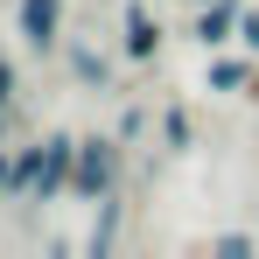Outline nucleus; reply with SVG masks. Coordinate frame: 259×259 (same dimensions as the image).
Segmentation results:
<instances>
[{"instance_id": "nucleus-1", "label": "nucleus", "mask_w": 259, "mask_h": 259, "mask_svg": "<svg viewBox=\"0 0 259 259\" xmlns=\"http://www.w3.org/2000/svg\"><path fill=\"white\" fill-rule=\"evenodd\" d=\"M119 168H126V140L119 133H84L77 140V168H70V196L77 203H98L119 189Z\"/></svg>"}, {"instance_id": "nucleus-2", "label": "nucleus", "mask_w": 259, "mask_h": 259, "mask_svg": "<svg viewBox=\"0 0 259 259\" xmlns=\"http://www.w3.org/2000/svg\"><path fill=\"white\" fill-rule=\"evenodd\" d=\"M63 21H70V0H14V35L28 56L63 49Z\"/></svg>"}, {"instance_id": "nucleus-3", "label": "nucleus", "mask_w": 259, "mask_h": 259, "mask_svg": "<svg viewBox=\"0 0 259 259\" xmlns=\"http://www.w3.org/2000/svg\"><path fill=\"white\" fill-rule=\"evenodd\" d=\"M203 91H217V98H259V56H224V49H210Z\"/></svg>"}, {"instance_id": "nucleus-4", "label": "nucleus", "mask_w": 259, "mask_h": 259, "mask_svg": "<svg viewBox=\"0 0 259 259\" xmlns=\"http://www.w3.org/2000/svg\"><path fill=\"white\" fill-rule=\"evenodd\" d=\"M70 168H77V140H70V133H42V175H35V203L70 196Z\"/></svg>"}, {"instance_id": "nucleus-5", "label": "nucleus", "mask_w": 259, "mask_h": 259, "mask_svg": "<svg viewBox=\"0 0 259 259\" xmlns=\"http://www.w3.org/2000/svg\"><path fill=\"white\" fill-rule=\"evenodd\" d=\"M119 56L126 63H154L161 56V21L147 14V0H126V14H119Z\"/></svg>"}, {"instance_id": "nucleus-6", "label": "nucleus", "mask_w": 259, "mask_h": 259, "mask_svg": "<svg viewBox=\"0 0 259 259\" xmlns=\"http://www.w3.org/2000/svg\"><path fill=\"white\" fill-rule=\"evenodd\" d=\"M238 14H245L238 0H203V7H196V21H189V42L203 49V56L224 49V42H238Z\"/></svg>"}, {"instance_id": "nucleus-7", "label": "nucleus", "mask_w": 259, "mask_h": 259, "mask_svg": "<svg viewBox=\"0 0 259 259\" xmlns=\"http://www.w3.org/2000/svg\"><path fill=\"white\" fill-rule=\"evenodd\" d=\"M63 56H70V77H77L84 91H105V84H112V63H105V49H91V42H77V35H70V49H63Z\"/></svg>"}, {"instance_id": "nucleus-8", "label": "nucleus", "mask_w": 259, "mask_h": 259, "mask_svg": "<svg viewBox=\"0 0 259 259\" xmlns=\"http://www.w3.org/2000/svg\"><path fill=\"white\" fill-rule=\"evenodd\" d=\"M35 175H42V140L14 147V175H7V203H35Z\"/></svg>"}, {"instance_id": "nucleus-9", "label": "nucleus", "mask_w": 259, "mask_h": 259, "mask_svg": "<svg viewBox=\"0 0 259 259\" xmlns=\"http://www.w3.org/2000/svg\"><path fill=\"white\" fill-rule=\"evenodd\" d=\"M119 217H126L119 189H112V196H98V224H91V238H84V252H91V259H105L112 245H119Z\"/></svg>"}, {"instance_id": "nucleus-10", "label": "nucleus", "mask_w": 259, "mask_h": 259, "mask_svg": "<svg viewBox=\"0 0 259 259\" xmlns=\"http://www.w3.org/2000/svg\"><path fill=\"white\" fill-rule=\"evenodd\" d=\"M161 147H168V154H189V147H196V119H189V105H161Z\"/></svg>"}, {"instance_id": "nucleus-11", "label": "nucleus", "mask_w": 259, "mask_h": 259, "mask_svg": "<svg viewBox=\"0 0 259 259\" xmlns=\"http://www.w3.org/2000/svg\"><path fill=\"white\" fill-rule=\"evenodd\" d=\"M14 98H21V70H14V56L0 49V140L14 133Z\"/></svg>"}, {"instance_id": "nucleus-12", "label": "nucleus", "mask_w": 259, "mask_h": 259, "mask_svg": "<svg viewBox=\"0 0 259 259\" xmlns=\"http://www.w3.org/2000/svg\"><path fill=\"white\" fill-rule=\"evenodd\" d=\"M210 252H224V259H245V252H259V238H252V231H217V238H210Z\"/></svg>"}, {"instance_id": "nucleus-13", "label": "nucleus", "mask_w": 259, "mask_h": 259, "mask_svg": "<svg viewBox=\"0 0 259 259\" xmlns=\"http://www.w3.org/2000/svg\"><path fill=\"white\" fill-rule=\"evenodd\" d=\"M140 133H147V105H126L119 112V140H140Z\"/></svg>"}, {"instance_id": "nucleus-14", "label": "nucleus", "mask_w": 259, "mask_h": 259, "mask_svg": "<svg viewBox=\"0 0 259 259\" xmlns=\"http://www.w3.org/2000/svg\"><path fill=\"white\" fill-rule=\"evenodd\" d=\"M238 42H245V56H259V7L238 14Z\"/></svg>"}, {"instance_id": "nucleus-15", "label": "nucleus", "mask_w": 259, "mask_h": 259, "mask_svg": "<svg viewBox=\"0 0 259 259\" xmlns=\"http://www.w3.org/2000/svg\"><path fill=\"white\" fill-rule=\"evenodd\" d=\"M7 175H14V147L0 140V203H7Z\"/></svg>"}, {"instance_id": "nucleus-16", "label": "nucleus", "mask_w": 259, "mask_h": 259, "mask_svg": "<svg viewBox=\"0 0 259 259\" xmlns=\"http://www.w3.org/2000/svg\"><path fill=\"white\" fill-rule=\"evenodd\" d=\"M196 7H203V0H196Z\"/></svg>"}]
</instances>
